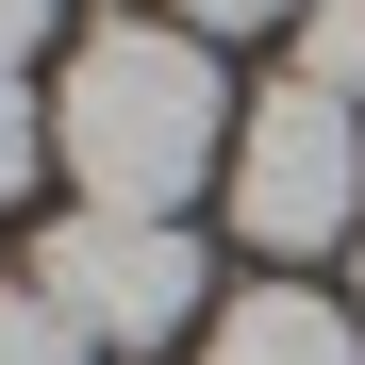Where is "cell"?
<instances>
[{
    "instance_id": "obj_1",
    "label": "cell",
    "mask_w": 365,
    "mask_h": 365,
    "mask_svg": "<svg viewBox=\"0 0 365 365\" xmlns=\"http://www.w3.org/2000/svg\"><path fill=\"white\" fill-rule=\"evenodd\" d=\"M50 150L100 216H182L200 182L232 166V83H216V34L182 17H100L50 83Z\"/></svg>"
},
{
    "instance_id": "obj_2",
    "label": "cell",
    "mask_w": 365,
    "mask_h": 365,
    "mask_svg": "<svg viewBox=\"0 0 365 365\" xmlns=\"http://www.w3.org/2000/svg\"><path fill=\"white\" fill-rule=\"evenodd\" d=\"M232 232L250 250H365V116L316 83H266L232 116Z\"/></svg>"
},
{
    "instance_id": "obj_3",
    "label": "cell",
    "mask_w": 365,
    "mask_h": 365,
    "mask_svg": "<svg viewBox=\"0 0 365 365\" xmlns=\"http://www.w3.org/2000/svg\"><path fill=\"white\" fill-rule=\"evenodd\" d=\"M34 299L67 316L83 349H166L200 316V250H182V216H50L34 232Z\"/></svg>"
},
{
    "instance_id": "obj_4",
    "label": "cell",
    "mask_w": 365,
    "mask_h": 365,
    "mask_svg": "<svg viewBox=\"0 0 365 365\" xmlns=\"http://www.w3.org/2000/svg\"><path fill=\"white\" fill-rule=\"evenodd\" d=\"M200 365H365V316L316 299V282H250V299L200 332Z\"/></svg>"
},
{
    "instance_id": "obj_5",
    "label": "cell",
    "mask_w": 365,
    "mask_h": 365,
    "mask_svg": "<svg viewBox=\"0 0 365 365\" xmlns=\"http://www.w3.org/2000/svg\"><path fill=\"white\" fill-rule=\"evenodd\" d=\"M299 83L365 116V0H316V17H299Z\"/></svg>"
},
{
    "instance_id": "obj_6",
    "label": "cell",
    "mask_w": 365,
    "mask_h": 365,
    "mask_svg": "<svg viewBox=\"0 0 365 365\" xmlns=\"http://www.w3.org/2000/svg\"><path fill=\"white\" fill-rule=\"evenodd\" d=\"M0 365H100V349H83V332H67V316L17 282V299H0Z\"/></svg>"
},
{
    "instance_id": "obj_7",
    "label": "cell",
    "mask_w": 365,
    "mask_h": 365,
    "mask_svg": "<svg viewBox=\"0 0 365 365\" xmlns=\"http://www.w3.org/2000/svg\"><path fill=\"white\" fill-rule=\"evenodd\" d=\"M34 150H50V100H34V83H0V200L34 182Z\"/></svg>"
},
{
    "instance_id": "obj_8",
    "label": "cell",
    "mask_w": 365,
    "mask_h": 365,
    "mask_svg": "<svg viewBox=\"0 0 365 365\" xmlns=\"http://www.w3.org/2000/svg\"><path fill=\"white\" fill-rule=\"evenodd\" d=\"M266 17H316V0H182V34H266Z\"/></svg>"
},
{
    "instance_id": "obj_9",
    "label": "cell",
    "mask_w": 365,
    "mask_h": 365,
    "mask_svg": "<svg viewBox=\"0 0 365 365\" xmlns=\"http://www.w3.org/2000/svg\"><path fill=\"white\" fill-rule=\"evenodd\" d=\"M50 34V0H0V83H17V50Z\"/></svg>"
},
{
    "instance_id": "obj_10",
    "label": "cell",
    "mask_w": 365,
    "mask_h": 365,
    "mask_svg": "<svg viewBox=\"0 0 365 365\" xmlns=\"http://www.w3.org/2000/svg\"><path fill=\"white\" fill-rule=\"evenodd\" d=\"M349 316H365V299H349Z\"/></svg>"
}]
</instances>
